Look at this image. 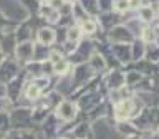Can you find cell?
Wrapping results in <instances>:
<instances>
[{"label": "cell", "mask_w": 159, "mask_h": 139, "mask_svg": "<svg viewBox=\"0 0 159 139\" xmlns=\"http://www.w3.org/2000/svg\"><path fill=\"white\" fill-rule=\"evenodd\" d=\"M119 12H126L128 8H131L129 7V0H116V5H114Z\"/></svg>", "instance_id": "5"}, {"label": "cell", "mask_w": 159, "mask_h": 139, "mask_svg": "<svg viewBox=\"0 0 159 139\" xmlns=\"http://www.w3.org/2000/svg\"><path fill=\"white\" fill-rule=\"evenodd\" d=\"M27 94H28L30 98H37L38 94H40V88H38V86H35V84H32V86L27 89Z\"/></svg>", "instance_id": "7"}, {"label": "cell", "mask_w": 159, "mask_h": 139, "mask_svg": "<svg viewBox=\"0 0 159 139\" xmlns=\"http://www.w3.org/2000/svg\"><path fill=\"white\" fill-rule=\"evenodd\" d=\"M55 38V35L52 30H48V28H43L42 32H40V40H42L43 43H50L52 40Z\"/></svg>", "instance_id": "4"}, {"label": "cell", "mask_w": 159, "mask_h": 139, "mask_svg": "<svg viewBox=\"0 0 159 139\" xmlns=\"http://www.w3.org/2000/svg\"><path fill=\"white\" fill-rule=\"evenodd\" d=\"M133 108H134L133 101H128V99L121 101V103L116 106V116H118V119H126V118H129V116L133 114V111H131Z\"/></svg>", "instance_id": "1"}, {"label": "cell", "mask_w": 159, "mask_h": 139, "mask_svg": "<svg viewBox=\"0 0 159 139\" xmlns=\"http://www.w3.org/2000/svg\"><path fill=\"white\" fill-rule=\"evenodd\" d=\"M80 33H81V30H78V28H70V30H68V38H70V40H78Z\"/></svg>", "instance_id": "9"}, {"label": "cell", "mask_w": 159, "mask_h": 139, "mask_svg": "<svg viewBox=\"0 0 159 139\" xmlns=\"http://www.w3.org/2000/svg\"><path fill=\"white\" fill-rule=\"evenodd\" d=\"M68 70V65L65 61H57V65H55V71L57 73H65Z\"/></svg>", "instance_id": "8"}, {"label": "cell", "mask_w": 159, "mask_h": 139, "mask_svg": "<svg viewBox=\"0 0 159 139\" xmlns=\"http://www.w3.org/2000/svg\"><path fill=\"white\" fill-rule=\"evenodd\" d=\"M143 40L148 43H154L156 42V30L151 27H144L143 28Z\"/></svg>", "instance_id": "2"}, {"label": "cell", "mask_w": 159, "mask_h": 139, "mask_svg": "<svg viewBox=\"0 0 159 139\" xmlns=\"http://www.w3.org/2000/svg\"><path fill=\"white\" fill-rule=\"evenodd\" d=\"M157 12H159V5H157Z\"/></svg>", "instance_id": "11"}, {"label": "cell", "mask_w": 159, "mask_h": 139, "mask_svg": "<svg viewBox=\"0 0 159 139\" xmlns=\"http://www.w3.org/2000/svg\"><path fill=\"white\" fill-rule=\"evenodd\" d=\"M94 28H96V25H94V22H91V20H88V22L83 23V30H84L86 33H93Z\"/></svg>", "instance_id": "6"}, {"label": "cell", "mask_w": 159, "mask_h": 139, "mask_svg": "<svg viewBox=\"0 0 159 139\" xmlns=\"http://www.w3.org/2000/svg\"><path fill=\"white\" fill-rule=\"evenodd\" d=\"M139 15H141V20L143 22H152L154 20V12L151 7H143L141 10H139Z\"/></svg>", "instance_id": "3"}, {"label": "cell", "mask_w": 159, "mask_h": 139, "mask_svg": "<svg viewBox=\"0 0 159 139\" xmlns=\"http://www.w3.org/2000/svg\"><path fill=\"white\" fill-rule=\"evenodd\" d=\"M139 78H141V76H139L138 73H131V74H129V76H128V79H129V81H138Z\"/></svg>", "instance_id": "10"}]
</instances>
